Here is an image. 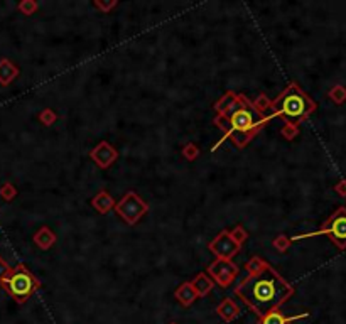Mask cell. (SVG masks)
<instances>
[{"instance_id":"cell-1","label":"cell","mask_w":346,"mask_h":324,"mask_svg":"<svg viewBox=\"0 0 346 324\" xmlns=\"http://www.w3.org/2000/svg\"><path fill=\"white\" fill-rule=\"evenodd\" d=\"M248 277L235 289V294L250 308L259 318L265 316L270 311L279 309L284 303L294 296V287L272 265L254 259Z\"/></svg>"},{"instance_id":"cell-2","label":"cell","mask_w":346,"mask_h":324,"mask_svg":"<svg viewBox=\"0 0 346 324\" xmlns=\"http://www.w3.org/2000/svg\"><path fill=\"white\" fill-rule=\"evenodd\" d=\"M215 108V123L223 130L225 139H233L238 147H245L270 120L257 108L255 103L233 91L225 93Z\"/></svg>"},{"instance_id":"cell-3","label":"cell","mask_w":346,"mask_h":324,"mask_svg":"<svg viewBox=\"0 0 346 324\" xmlns=\"http://www.w3.org/2000/svg\"><path fill=\"white\" fill-rule=\"evenodd\" d=\"M270 110L272 113L269 115V118L281 117L284 122L287 123V128H294L297 130L301 122H304L306 118L316 110V103L311 96L308 95L304 90H301L299 85L291 83L284 90L276 100L270 103Z\"/></svg>"},{"instance_id":"cell-4","label":"cell","mask_w":346,"mask_h":324,"mask_svg":"<svg viewBox=\"0 0 346 324\" xmlns=\"http://www.w3.org/2000/svg\"><path fill=\"white\" fill-rule=\"evenodd\" d=\"M0 287H2L15 303L24 304L25 301L41 287V284H39V281L32 274H30V270L25 267V265L19 264L17 267L10 269L7 277L0 282Z\"/></svg>"},{"instance_id":"cell-5","label":"cell","mask_w":346,"mask_h":324,"mask_svg":"<svg viewBox=\"0 0 346 324\" xmlns=\"http://www.w3.org/2000/svg\"><path fill=\"white\" fill-rule=\"evenodd\" d=\"M316 235H328L336 247L341 248V250H345L346 248V208L345 206L338 208V210H336L330 218L325 221V225H323L318 232L308 233V235H299V237H294L292 240L316 237Z\"/></svg>"},{"instance_id":"cell-6","label":"cell","mask_w":346,"mask_h":324,"mask_svg":"<svg viewBox=\"0 0 346 324\" xmlns=\"http://www.w3.org/2000/svg\"><path fill=\"white\" fill-rule=\"evenodd\" d=\"M117 211L123 216V220H125L127 223H135V221L140 218L142 213L147 211V205H144V203H142L140 199L135 196L134 198V205L130 206V203H128V198L125 196V198L122 199L120 205L117 206Z\"/></svg>"},{"instance_id":"cell-7","label":"cell","mask_w":346,"mask_h":324,"mask_svg":"<svg viewBox=\"0 0 346 324\" xmlns=\"http://www.w3.org/2000/svg\"><path fill=\"white\" fill-rule=\"evenodd\" d=\"M303 318H308V313L297 314V316H291V318H286L281 313V311L276 309V311H270V313H267L265 316H262L259 324H291V323L297 321V319H303Z\"/></svg>"},{"instance_id":"cell-8","label":"cell","mask_w":346,"mask_h":324,"mask_svg":"<svg viewBox=\"0 0 346 324\" xmlns=\"http://www.w3.org/2000/svg\"><path fill=\"white\" fill-rule=\"evenodd\" d=\"M17 68L10 63L8 59H2L0 61V83L2 85H8L15 76H17Z\"/></svg>"},{"instance_id":"cell-9","label":"cell","mask_w":346,"mask_h":324,"mask_svg":"<svg viewBox=\"0 0 346 324\" xmlns=\"http://www.w3.org/2000/svg\"><path fill=\"white\" fill-rule=\"evenodd\" d=\"M176 297L179 299L181 304L189 306L194 299H196V291H194V287L191 286V284H183V286L176 291Z\"/></svg>"},{"instance_id":"cell-10","label":"cell","mask_w":346,"mask_h":324,"mask_svg":"<svg viewBox=\"0 0 346 324\" xmlns=\"http://www.w3.org/2000/svg\"><path fill=\"white\" fill-rule=\"evenodd\" d=\"M218 314L223 319H226V321H232L233 318H237V314H238V308L237 306L233 304V301H230V299H226L223 301L220 306H218Z\"/></svg>"},{"instance_id":"cell-11","label":"cell","mask_w":346,"mask_h":324,"mask_svg":"<svg viewBox=\"0 0 346 324\" xmlns=\"http://www.w3.org/2000/svg\"><path fill=\"white\" fill-rule=\"evenodd\" d=\"M330 98L335 101L336 105L345 103V101H346V86H343V85L333 86L331 91H330Z\"/></svg>"},{"instance_id":"cell-12","label":"cell","mask_w":346,"mask_h":324,"mask_svg":"<svg viewBox=\"0 0 346 324\" xmlns=\"http://www.w3.org/2000/svg\"><path fill=\"white\" fill-rule=\"evenodd\" d=\"M0 194H2L3 199H10L15 194V189L12 188L10 184H5V186H2V189H0Z\"/></svg>"},{"instance_id":"cell-13","label":"cell","mask_w":346,"mask_h":324,"mask_svg":"<svg viewBox=\"0 0 346 324\" xmlns=\"http://www.w3.org/2000/svg\"><path fill=\"white\" fill-rule=\"evenodd\" d=\"M8 272H10V267H8L7 265V262L2 259V257H0V282L3 281V279L7 277L8 275Z\"/></svg>"},{"instance_id":"cell-14","label":"cell","mask_w":346,"mask_h":324,"mask_svg":"<svg viewBox=\"0 0 346 324\" xmlns=\"http://www.w3.org/2000/svg\"><path fill=\"white\" fill-rule=\"evenodd\" d=\"M335 189H336V193L340 194V196H346V179H341L338 184L335 186Z\"/></svg>"},{"instance_id":"cell-15","label":"cell","mask_w":346,"mask_h":324,"mask_svg":"<svg viewBox=\"0 0 346 324\" xmlns=\"http://www.w3.org/2000/svg\"><path fill=\"white\" fill-rule=\"evenodd\" d=\"M19 8L22 12H24V14H32V10L35 8V3H29V2H24V3H20L19 5Z\"/></svg>"},{"instance_id":"cell-16","label":"cell","mask_w":346,"mask_h":324,"mask_svg":"<svg viewBox=\"0 0 346 324\" xmlns=\"http://www.w3.org/2000/svg\"><path fill=\"white\" fill-rule=\"evenodd\" d=\"M171 324H177V323H171Z\"/></svg>"}]
</instances>
